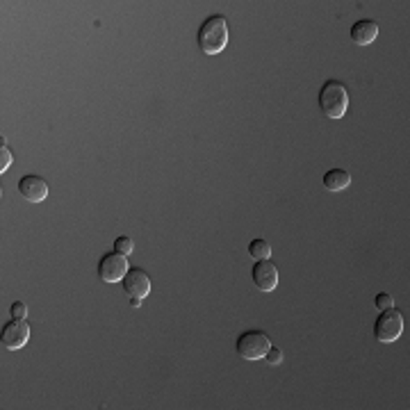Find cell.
Here are the masks:
<instances>
[{
	"mask_svg": "<svg viewBox=\"0 0 410 410\" xmlns=\"http://www.w3.org/2000/svg\"><path fill=\"white\" fill-rule=\"evenodd\" d=\"M272 349V340H269L262 331H244L237 338L235 351L242 355L244 360H260L265 353Z\"/></svg>",
	"mask_w": 410,
	"mask_h": 410,
	"instance_id": "4",
	"label": "cell"
},
{
	"mask_svg": "<svg viewBox=\"0 0 410 410\" xmlns=\"http://www.w3.org/2000/svg\"><path fill=\"white\" fill-rule=\"evenodd\" d=\"M401 333H404L401 310H397L394 306L387 308V310H381V315L374 321V338L383 344H387V342H394V340L401 338Z\"/></svg>",
	"mask_w": 410,
	"mask_h": 410,
	"instance_id": "3",
	"label": "cell"
},
{
	"mask_svg": "<svg viewBox=\"0 0 410 410\" xmlns=\"http://www.w3.org/2000/svg\"><path fill=\"white\" fill-rule=\"evenodd\" d=\"M265 360L272 365V367H276V365H280V360H283V351H280L278 347H272V349L265 353Z\"/></svg>",
	"mask_w": 410,
	"mask_h": 410,
	"instance_id": "17",
	"label": "cell"
},
{
	"mask_svg": "<svg viewBox=\"0 0 410 410\" xmlns=\"http://www.w3.org/2000/svg\"><path fill=\"white\" fill-rule=\"evenodd\" d=\"M30 340V326L26 319H12L3 326V333H0V344L7 351H16L23 349Z\"/></svg>",
	"mask_w": 410,
	"mask_h": 410,
	"instance_id": "6",
	"label": "cell"
},
{
	"mask_svg": "<svg viewBox=\"0 0 410 410\" xmlns=\"http://www.w3.org/2000/svg\"><path fill=\"white\" fill-rule=\"evenodd\" d=\"M9 165H12V150L7 148V144H5V139H3V146H0V171H5L9 169Z\"/></svg>",
	"mask_w": 410,
	"mask_h": 410,
	"instance_id": "14",
	"label": "cell"
},
{
	"mask_svg": "<svg viewBox=\"0 0 410 410\" xmlns=\"http://www.w3.org/2000/svg\"><path fill=\"white\" fill-rule=\"evenodd\" d=\"M121 283H123V292L131 299H144L150 294V276L144 269H137V267L131 269Z\"/></svg>",
	"mask_w": 410,
	"mask_h": 410,
	"instance_id": "8",
	"label": "cell"
},
{
	"mask_svg": "<svg viewBox=\"0 0 410 410\" xmlns=\"http://www.w3.org/2000/svg\"><path fill=\"white\" fill-rule=\"evenodd\" d=\"M196 44L205 55H219V52L228 46V21L221 14L205 18V23H201L199 28Z\"/></svg>",
	"mask_w": 410,
	"mask_h": 410,
	"instance_id": "1",
	"label": "cell"
},
{
	"mask_svg": "<svg viewBox=\"0 0 410 410\" xmlns=\"http://www.w3.org/2000/svg\"><path fill=\"white\" fill-rule=\"evenodd\" d=\"M18 192L30 203H41L48 196V182L39 176H23L18 180Z\"/></svg>",
	"mask_w": 410,
	"mask_h": 410,
	"instance_id": "9",
	"label": "cell"
},
{
	"mask_svg": "<svg viewBox=\"0 0 410 410\" xmlns=\"http://www.w3.org/2000/svg\"><path fill=\"white\" fill-rule=\"evenodd\" d=\"M374 304H376V308H379V310H387V308H392V306H394V299H392L390 294H387V292H379V294H376V301H374Z\"/></svg>",
	"mask_w": 410,
	"mask_h": 410,
	"instance_id": "15",
	"label": "cell"
},
{
	"mask_svg": "<svg viewBox=\"0 0 410 410\" xmlns=\"http://www.w3.org/2000/svg\"><path fill=\"white\" fill-rule=\"evenodd\" d=\"M128 272H131L128 255L110 251L99 260V278L103 280V283H118V280L126 278Z\"/></svg>",
	"mask_w": 410,
	"mask_h": 410,
	"instance_id": "5",
	"label": "cell"
},
{
	"mask_svg": "<svg viewBox=\"0 0 410 410\" xmlns=\"http://www.w3.org/2000/svg\"><path fill=\"white\" fill-rule=\"evenodd\" d=\"M251 280L260 292H274L278 285V267L272 260H255L251 269Z\"/></svg>",
	"mask_w": 410,
	"mask_h": 410,
	"instance_id": "7",
	"label": "cell"
},
{
	"mask_svg": "<svg viewBox=\"0 0 410 410\" xmlns=\"http://www.w3.org/2000/svg\"><path fill=\"white\" fill-rule=\"evenodd\" d=\"M249 255L253 260H269V257H272V244L262 240V237H257V240L249 244Z\"/></svg>",
	"mask_w": 410,
	"mask_h": 410,
	"instance_id": "12",
	"label": "cell"
},
{
	"mask_svg": "<svg viewBox=\"0 0 410 410\" xmlns=\"http://www.w3.org/2000/svg\"><path fill=\"white\" fill-rule=\"evenodd\" d=\"M319 110L328 118H342L349 110V89L340 80H326L319 89Z\"/></svg>",
	"mask_w": 410,
	"mask_h": 410,
	"instance_id": "2",
	"label": "cell"
},
{
	"mask_svg": "<svg viewBox=\"0 0 410 410\" xmlns=\"http://www.w3.org/2000/svg\"><path fill=\"white\" fill-rule=\"evenodd\" d=\"M9 315H12L14 319H26L28 317V306L23 304V301H16V304H12V308H9Z\"/></svg>",
	"mask_w": 410,
	"mask_h": 410,
	"instance_id": "16",
	"label": "cell"
},
{
	"mask_svg": "<svg viewBox=\"0 0 410 410\" xmlns=\"http://www.w3.org/2000/svg\"><path fill=\"white\" fill-rule=\"evenodd\" d=\"M133 249H135V242L131 240V237L121 235V237H116V240H114V251H116V253H121V255H131V253H133Z\"/></svg>",
	"mask_w": 410,
	"mask_h": 410,
	"instance_id": "13",
	"label": "cell"
},
{
	"mask_svg": "<svg viewBox=\"0 0 410 410\" xmlns=\"http://www.w3.org/2000/svg\"><path fill=\"white\" fill-rule=\"evenodd\" d=\"M351 185V174L347 169H328L323 174V187L328 192H342Z\"/></svg>",
	"mask_w": 410,
	"mask_h": 410,
	"instance_id": "11",
	"label": "cell"
},
{
	"mask_svg": "<svg viewBox=\"0 0 410 410\" xmlns=\"http://www.w3.org/2000/svg\"><path fill=\"white\" fill-rule=\"evenodd\" d=\"M376 37H379V23L372 18H360L351 26V39L358 46H370Z\"/></svg>",
	"mask_w": 410,
	"mask_h": 410,
	"instance_id": "10",
	"label": "cell"
},
{
	"mask_svg": "<svg viewBox=\"0 0 410 410\" xmlns=\"http://www.w3.org/2000/svg\"><path fill=\"white\" fill-rule=\"evenodd\" d=\"M131 306H133V308H139V306H142V299H131Z\"/></svg>",
	"mask_w": 410,
	"mask_h": 410,
	"instance_id": "18",
	"label": "cell"
}]
</instances>
